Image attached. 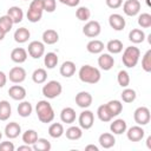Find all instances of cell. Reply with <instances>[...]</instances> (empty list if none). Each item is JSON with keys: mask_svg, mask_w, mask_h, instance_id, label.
I'll list each match as a JSON object with an SVG mask.
<instances>
[{"mask_svg": "<svg viewBox=\"0 0 151 151\" xmlns=\"http://www.w3.org/2000/svg\"><path fill=\"white\" fill-rule=\"evenodd\" d=\"M78 76L79 79L85 84H97L101 78L100 71L91 65H83L79 68Z\"/></svg>", "mask_w": 151, "mask_h": 151, "instance_id": "cell-1", "label": "cell"}, {"mask_svg": "<svg viewBox=\"0 0 151 151\" xmlns=\"http://www.w3.org/2000/svg\"><path fill=\"white\" fill-rule=\"evenodd\" d=\"M35 112L38 116V119L41 123H51L55 114H54V110L52 107V105L47 101V100H40L38 101V104L35 105Z\"/></svg>", "mask_w": 151, "mask_h": 151, "instance_id": "cell-2", "label": "cell"}, {"mask_svg": "<svg viewBox=\"0 0 151 151\" xmlns=\"http://www.w3.org/2000/svg\"><path fill=\"white\" fill-rule=\"evenodd\" d=\"M139 57H140V51L138 47L136 46H129L124 50L123 52V57H122V61L123 64L127 67V68H133L138 61H139Z\"/></svg>", "mask_w": 151, "mask_h": 151, "instance_id": "cell-3", "label": "cell"}, {"mask_svg": "<svg viewBox=\"0 0 151 151\" xmlns=\"http://www.w3.org/2000/svg\"><path fill=\"white\" fill-rule=\"evenodd\" d=\"M41 92L44 97H46L47 99H54L61 94L63 86L58 80H50L42 86Z\"/></svg>", "mask_w": 151, "mask_h": 151, "instance_id": "cell-4", "label": "cell"}, {"mask_svg": "<svg viewBox=\"0 0 151 151\" xmlns=\"http://www.w3.org/2000/svg\"><path fill=\"white\" fill-rule=\"evenodd\" d=\"M133 119L137 123V125H140V126L147 125L150 123V119H151L150 110L146 106H139V107H137L134 110V112H133Z\"/></svg>", "mask_w": 151, "mask_h": 151, "instance_id": "cell-5", "label": "cell"}, {"mask_svg": "<svg viewBox=\"0 0 151 151\" xmlns=\"http://www.w3.org/2000/svg\"><path fill=\"white\" fill-rule=\"evenodd\" d=\"M27 53L33 58V59H39L45 54V44L38 40H33L28 44Z\"/></svg>", "mask_w": 151, "mask_h": 151, "instance_id": "cell-6", "label": "cell"}, {"mask_svg": "<svg viewBox=\"0 0 151 151\" xmlns=\"http://www.w3.org/2000/svg\"><path fill=\"white\" fill-rule=\"evenodd\" d=\"M100 32H101V26L97 20H90L83 27V33L88 38H96L100 34Z\"/></svg>", "mask_w": 151, "mask_h": 151, "instance_id": "cell-7", "label": "cell"}, {"mask_svg": "<svg viewBox=\"0 0 151 151\" xmlns=\"http://www.w3.org/2000/svg\"><path fill=\"white\" fill-rule=\"evenodd\" d=\"M78 122H79V126L83 130H90L94 124V114H93V112L90 111V110L83 111L79 114Z\"/></svg>", "mask_w": 151, "mask_h": 151, "instance_id": "cell-8", "label": "cell"}, {"mask_svg": "<svg viewBox=\"0 0 151 151\" xmlns=\"http://www.w3.org/2000/svg\"><path fill=\"white\" fill-rule=\"evenodd\" d=\"M26 71L24 67L21 66H15V67H12L9 70V73H8V78L12 83L14 84H20L22 83L25 79H26Z\"/></svg>", "mask_w": 151, "mask_h": 151, "instance_id": "cell-9", "label": "cell"}, {"mask_svg": "<svg viewBox=\"0 0 151 151\" xmlns=\"http://www.w3.org/2000/svg\"><path fill=\"white\" fill-rule=\"evenodd\" d=\"M123 12L127 17H136L140 12V2L138 0H126L123 5Z\"/></svg>", "mask_w": 151, "mask_h": 151, "instance_id": "cell-10", "label": "cell"}, {"mask_svg": "<svg viewBox=\"0 0 151 151\" xmlns=\"http://www.w3.org/2000/svg\"><path fill=\"white\" fill-rule=\"evenodd\" d=\"M127 130V129H126ZM126 132V137L130 142H140L143 138H144V134H145V131L144 129L140 126V125H134V126H131Z\"/></svg>", "mask_w": 151, "mask_h": 151, "instance_id": "cell-11", "label": "cell"}, {"mask_svg": "<svg viewBox=\"0 0 151 151\" xmlns=\"http://www.w3.org/2000/svg\"><path fill=\"white\" fill-rule=\"evenodd\" d=\"M92 101H93L92 96L88 92H86V91H80L79 93L76 94V104L79 107H81V109L90 107L91 104H92Z\"/></svg>", "mask_w": 151, "mask_h": 151, "instance_id": "cell-12", "label": "cell"}, {"mask_svg": "<svg viewBox=\"0 0 151 151\" xmlns=\"http://www.w3.org/2000/svg\"><path fill=\"white\" fill-rule=\"evenodd\" d=\"M109 24L111 26V28H113L114 31H123L125 28V19L123 18V15L118 14V13H113L109 17Z\"/></svg>", "mask_w": 151, "mask_h": 151, "instance_id": "cell-13", "label": "cell"}, {"mask_svg": "<svg viewBox=\"0 0 151 151\" xmlns=\"http://www.w3.org/2000/svg\"><path fill=\"white\" fill-rule=\"evenodd\" d=\"M98 65L104 71H110L114 65V58L110 53H101L98 58Z\"/></svg>", "mask_w": 151, "mask_h": 151, "instance_id": "cell-14", "label": "cell"}, {"mask_svg": "<svg viewBox=\"0 0 151 151\" xmlns=\"http://www.w3.org/2000/svg\"><path fill=\"white\" fill-rule=\"evenodd\" d=\"M21 133V126L17 122H11L5 126V136L9 139H14L19 137Z\"/></svg>", "mask_w": 151, "mask_h": 151, "instance_id": "cell-15", "label": "cell"}, {"mask_svg": "<svg viewBox=\"0 0 151 151\" xmlns=\"http://www.w3.org/2000/svg\"><path fill=\"white\" fill-rule=\"evenodd\" d=\"M99 145L103 147V149H111L112 146H114L116 144V138L113 136V133H110V132H104L99 136Z\"/></svg>", "mask_w": 151, "mask_h": 151, "instance_id": "cell-16", "label": "cell"}, {"mask_svg": "<svg viewBox=\"0 0 151 151\" xmlns=\"http://www.w3.org/2000/svg\"><path fill=\"white\" fill-rule=\"evenodd\" d=\"M8 94L13 100H24L26 97V90L21 85H13L8 90Z\"/></svg>", "mask_w": 151, "mask_h": 151, "instance_id": "cell-17", "label": "cell"}, {"mask_svg": "<svg viewBox=\"0 0 151 151\" xmlns=\"http://www.w3.org/2000/svg\"><path fill=\"white\" fill-rule=\"evenodd\" d=\"M59 72L64 78H71L76 73V64L71 60H66L61 64Z\"/></svg>", "mask_w": 151, "mask_h": 151, "instance_id": "cell-18", "label": "cell"}, {"mask_svg": "<svg viewBox=\"0 0 151 151\" xmlns=\"http://www.w3.org/2000/svg\"><path fill=\"white\" fill-rule=\"evenodd\" d=\"M11 59H12V61H14L17 64H22L27 59V51L22 47L13 48L11 52Z\"/></svg>", "mask_w": 151, "mask_h": 151, "instance_id": "cell-19", "label": "cell"}, {"mask_svg": "<svg viewBox=\"0 0 151 151\" xmlns=\"http://www.w3.org/2000/svg\"><path fill=\"white\" fill-rule=\"evenodd\" d=\"M76 111L72 107H64L60 112V120L66 124H72L76 122Z\"/></svg>", "mask_w": 151, "mask_h": 151, "instance_id": "cell-20", "label": "cell"}, {"mask_svg": "<svg viewBox=\"0 0 151 151\" xmlns=\"http://www.w3.org/2000/svg\"><path fill=\"white\" fill-rule=\"evenodd\" d=\"M127 129V125H126V122L124 119H116L113 120L111 124H110V130L113 134H123Z\"/></svg>", "mask_w": 151, "mask_h": 151, "instance_id": "cell-21", "label": "cell"}, {"mask_svg": "<svg viewBox=\"0 0 151 151\" xmlns=\"http://www.w3.org/2000/svg\"><path fill=\"white\" fill-rule=\"evenodd\" d=\"M7 15L12 19L13 24H19L24 19V12L19 6H12L7 11Z\"/></svg>", "mask_w": 151, "mask_h": 151, "instance_id": "cell-22", "label": "cell"}, {"mask_svg": "<svg viewBox=\"0 0 151 151\" xmlns=\"http://www.w3.org/2000/svg\"><path fill=\"white\" fill-rule=\"evenodd\" d=\"M59 40V34L55 29L48 28L46 31H44L42 33V42L47 44V45H54L55 42H58Z\"/></svg>", "mask_w": 151, "mask_h": 151, "instance_id": "cell-23", "label": "cell"}, {"mask_svg": "<svg viewBox=\"0 0 151 151\" xmlns=\"http://www.w3.org/2000/svg\"><path fill=\"white\" fill-rule=\"evenodd\" d=\"M29 37H31V33H29V31L26 27H19L14 32V40L17 42H19V44L27 42Z\"/></svg>", "mask_w": 151, "mask_h": 151, "instance_id": "cell-24", "label": "cell"}, {"mask_svg": "<svg viewBox=\"0 0 151 151\" xmlns=\"http://www.w3.org/2000/svg\"><path fill=\"white\" fill-rule=\"evenodd\" d=\"M104 47H105L104 46V42L100 41V40H98V39H93V40L88 41L87 45H86V50L90 53H92V54H99V53H101L104 51Z\"/></svg>", "mask_w": 151, "mask_h": 151, "instance_id": "cell-25", "label": "cell"}, {"mask_svg": "<svg viewBox=\"0 0 151 151\" xmlns=\"http://www.w3.org/2000/svg\"><path fill=\"white\" fill-rule=\"evenodd\" d=\"M129 40L132 44H140L145 40V33L140 28H132L129 33Z\"/></svg>", "mask_w": 151, "mask_h": 151, "instance_id": "cell-26", "label": "cell"}, {"mask_svg": "<svg viewBox=\"0 0 151 151\" xmlns=\"http://www.w3.org/2000/svg\"><path fill=\"white\" fill-rule=\"evenodd\" d=\"M106 107H107V110H109V112L111 113L112 117L119 116V114L122 113V111H123V104H122V101H119V100H117V99L110 100V101L106 104Z\"/></svg>", "mask_w": 151, "mask_h": 151, "instance_id": "cell-27", "label": "cell"}, {"mask_svg": "<svg viewBox=\"0 0 151 151\" xmlns=\"http://www.w3.org/2000/svg\"><path fill=\"white\" fill-rule=\"evenodd\" d=\"M105 47L110 54H118L123 51V42L119 39H112L106 44Z\"/></svg>", "mask_w": 151, "mask_h": 151, "instance_id": "cell-28", "label": "cell"}, {"mask_svg": "<svg viewBox=\"0 0 151 151\" xmlns=\"http://www.w3.org/2000/svg\"><path fill=\"white\" fill-rule=\"evenodd\" d=\"M66 134V138L70 140H78L83 137V129L80 126H70L66 132H64Z\"/></svg>", "mask_w": 151, "mask_h": 151, "instance_id": "cell-29", "label": "cell"}, {"mask_svg": "<svg viewBox=\"0 0 151 151\" xmlns=\"http://www.w3.org/2000/svg\"><path fill=\"white\" fill-rule=\"evenodd\" d=\"M18 113L20 117L22 118H26V117H29L32 111H33V107H32V104L29 101H26V100H22L19 105H18V109H17Z\"/></svg>", "mask_w": 151, "mask_h": 151, "instance_id": "cell-30", "label": "cell"}, {"mask_svg": "<svg viewBox=\"0 0 151 151\" xmlns=\"http://www.w3.org/2000/svg\"><path fill=\"white\" fill-rule=\"evenodd\" d=\"M12 114V107L11 104L7 100H1L0 101V120L6 122Z\"/></svg>", "mask_w": 151, "mask_h": 151, "instance_id": "cell-31", "label": "cell"}, {"mask_svg": "<svg viewBox=\"0 0 151 151\" xmlns=\"http://www.w3.org/2000/svg\"><path fill=\"white\" fill-rule=\"evenodd\" d=\"M58 61H59L58 55H57L54 52H47V53L45 54V57H44V64H45V66H46L48 70L54 68V67L58 65Z\"/></svg>", "mask_w": 151, "mask_h": 151, "instance_id": "cell-32", "label": "cell"}, {"mask_svg": "<svg viewBox=\"0 0 151 151\" xmlns=\"http://www.w3.org/2000/svg\"><path fill=\"white\" fill-rule=\"evenodd\" d=\"M64 132H65V130H64V126L61 123H53L48 127V134L52 138H60L64 134Z\"/></svg>", "mask_w": 151, "mask_h": 151, "instance_id": "cell-33", "label": "cell"}, {"mask_svg": "<svg viewBox=\"0 0 151 151\" xmlns=\"http://www.w3.org/2000/svg\"><path fill=\"white\" fill-rule=\"evenodd\" d=\"M51 147L52 145L46 138H38L37 142L32 145V149L34 151H50Z\"/></svg>", "mask_w": 151, "mask_h": 151, "instance_id": "cell-34", "label": "cell"}, {"mask_svg": "<svg viewBox=\"0 0 151 151\" xmlns=\"http://www.w3.org/2000/svg\"><path fill=\"white\" fill-rule=\"evenodd\" d=\"M97 116H98L99 120H101V122H104V123L111 122L112 118H113V117L111 116V113L109 112V110H107V107H106V104H103V105H100V106L97 109Z\"/></svg>", "mask_w": 151, "mask_h": 151, "instance_id": "cell-35", "label": "cell"}, {"mask_svg": "<svg viewBox=\"0 0 151 151\" xmlns=\"http://www.w3.org/2000/svg\"><path fill=\"white\" fill-rule=\"evenodd\" d=\"M22 142L27 145H33L37 139L39 138L38 137V132L35 130H26L24 133H22Z\"/></svg>", "mask_w": 151, "mask_h": 151, "instance_id": "cell-36", "label": "cell"}, {"mask_svg": "<svg viewBox=\"0 0 151 151\" xmlns=\"http://www.w3.org/2000/svg\"><path fill=\"white\" fill-rule=\"evenodd\" d=\"M47 79V72L45 68H37L32 73V80L35 84H44Z\"/></svg>", "mask_w": 151, "mask_h": 151, "instance_id": "cell-37", "label": "cell"}, {"mask_svg": "<svg viewBox=\"0 0 151 151\" xmlns=\"http://www.w3.org/2000/svg\"><path fill=\"white\" fill-rule=\"evenodd\" d=\"M120 97H122V100H123L124 103H132V101H134V100H136L137 93H136V91H134V90L129 88V87H125V88L123 90V92H122Z\"/></svg>", "mask_w": 151, "mask_h": 151, "instance_id": "cell-38", "label": "cell"}, {"mask_svg": "<svg viewBox=\"0 0 151 151\" xmlns=\"http://www.w3.org/2000/svg\"><path fill=\"white\" fill-rule=\"evenodd\" d=\"M117 81H118L119 86L127 87L130 85V74L127 73V71H125V70L119 71L117 74Z\"/></svg>", "mask_w": 151, "mask_h": 151, "instance_id": "cell-39", "label": "cell"}, {"mask_svg": "<svg viewBox=\"0 0 151 151\" xmlns=\"http://www.w3.org/2000/svg\"><path fill=\"white\" fill-rule=\"evenodd\" d=\"M13 25H14V24H13L12 19H11L7 14H5V15L0 17V28H1L6 34L12 29Z\"/></svg>", "mask_w": 151, "mask_h": 151, "instance_id": "cell-40", "label": "cell"}, {"mask_svg": "<svg viewBox=\"0 0 151 151\" xmlns=\"http://www.w3.org/2000/svg\"><path fill=\"white\" fill-rule=\"evenodd\" d=\"M76 17L80 20V21H87L91 17V11L85 7V6H81L79 7L77 11H76Z\"/></svg>", "mask_w": 151, "mask_h": 151, "instance_id": "cell-41", "label": "cell"}, {"mask_svg": "<svg viewBox=\"0 0 151 151\" xmlns=\"http://www.w3.org/2000/svg\"><path fill=\"white\" fill-rule=\"evenodd\" d=\"M138 25L142 28H149L151 27V14L149 13H142L138 15Z\"/></svg>", "mask_w": 151, "mask_h": 151, "instance_id": "cell-42", "label": "cell"}, {"mask_svg": "<svg viewBox=\"0 0 151 151\" xmlns=\"http://www.w3.org/2000/svg\"><path fill=\"white\" fill-rule=\"evenodd\" d=\"M142 68L145 72H151V50H147L142 58Z\"/></svg>", "mask_w": 151, "mask_h": 151, "instance_id": "cell-43", "label": "cell"}, {"mask_svg": "<svg viewBox=\"0 0 151 151\" xmlns=\"http://www.w3.org/2000/svg\"><path fill=\"white\" fill-rule=\"evenodd\" d=\"M26 17H27L28 21H31V22H38L42 18V13L41 12H37V11H32V9H27Z\"/></svg>", "mask_w": 151, "mask_h": 151, "instance_id": "cell-44", "label": "cell"}, {"mask_svg": "<svg viewBox=\"0 0 151 151\" xmlns=\"http://www.w3.org/2000/svg\"><path fill=\"white\" fill-rule=\"evenodd\" d=\"M44 11L47 13H52L57 8V0H42Z\"/></svg>", "mask_w": 151, "mask_h": 151, "instance_id": "cell-45", "label": "cell"}, {"mask_svg": "<svg viewBox=\"0 0 151 151\" xmlns=\"http://www.w3.org/2000/svg\"><path fill=\"white\" fill-rule=\"evenodd\" d=\"M28 9L32 11H37V12H44V5H42V0H32L29 4Z\"/></svg>", "mask_w": 151, "mask_h": 151, "instance_id": "cell-46", "label": "cell"}, {"mask_svg": "<svg viewBox=\"0 0 151 151\" xmlns=\"http://www.w3.org/2000/svg\"><path fill=\"white\" fill-rule=\"evenodd\" d=\"M15 146L12 142H2L0 143V151H14Z\"/></svg>", "mask_w": 151, "mask_h": 151, "instance_id": "cell-47", "label": "cell"}, {"mask_svg": "<svg viewBox=\"0 0 151 151\" xmlns=\"http://www.w3.org/2000/svg\"><path fill=\"white\" fill-rule=\"evenodd\" d=\"M107 7L112 8V9H116V8H119L122 5H123V0H105Z\"/></svg>", "mask_w": 151, "mask_h": 151, "instance_id": "cell-48", "label": "cell"}, {"mask_svg": "<svg viewBox=\"0 0 151 151\" xmlns=\"http://www.w3.org/2000/svg\"><path fill=\"white\" fill-rule=\"evenodd\" d=\"M59 1H60L61 4L68 6V7H76V6H78L79 2H80V0H59Z\"/></svg>", "mask_w": 151, "mask_h": 151, "instance_id": "cell-49", "label": "cell"}, {"mask_svg": "<svg viewBox=\"0 0 151 151\" xmlns=\"http://www.w3.org/2000/svg\"><path fill=\"white\" fill-rule=\"evenodd\" d=\"M6 83H7V76L2 71H0V88H2L6 85Z\"/></svg>", "mask_w": 151, "mask_h": 151, "instance_id": "cell-50", "label": "cell"}, {"mask_svg": "<svg viewBox=\"0 0 151 151\" xmlns=\"http://www.w3.org/2000/svg\"><path fill=\"white\" fill-rule=\"evenodd\" d=\"M22 150H25V151H32L33 149H32V145L25 144V145H21V146L18 147V151H22Z\"/></svg>", "mask_w": 151, "mask_h": 151, "instance_id": "cell-51", "label": "cell"}, {"mask_svg": "<svg viewBox=\"0 0 151 151\" xmlns=\"http://www.w3.org/2000/svg\"><path fill=\"white\" fill-rule=\"evenodd\" d=\"M85 150L86 151H90V150H92V151H99V147L96 146L94 144H88V145L85 146Z\"/></svg>", "mask_w": 151, "mask_h": 151, "instance_id": "cell-52", "label": "cell"}, {"mask_svg": "<svg viewBox=\"0 0 151 151\" xmlns=\"http://www.w3.org/2000/svg\"><path fill=\"white\" fill-rule=\"evenodd\" d=\"M146 145H147V149H151V136L146 138Z\"/></svg>", "mask_w": 151, "mask_h": 151, "instance_id": "cell-53", "label": "cell"}, {"mask_svg": "<svg viewBox=\"0 0 151 151\" xmlns=\"http://www.w3.org/2000/svg\"><path fill=\"white\" fill-rule=\"evenodd\" d=\"M5 35H6V33H5V32H4V31L0 28V41H1V40H4Z\"/></svg>", "mask_w": 151, "mask_h": 151, "instance_id": "cell-54", "label": "cell"}, {"mask_svg": "<svg viewBox=\"0 0 151 151\" xmlns=\"http://www.w3.org/2000/svg\"><path fill=\"white\" fill-rule=\"evenodd\" d=\"M1 138H2V132L0 131V140H1Z\"/></svg>", "mask_w": 151, "mask_h": 151, "instance_id": "cell-55", "label": "cell"}, {"mask_svg": "<svg viewBox=\"0 0 151 151\" xmlns=\"http://www.w3.org/2000/svg\"><path fill=\"white\" fill-rule=\"evenodd\" d=\"M146 4H147V5L150 6V0H146Z\"/></svg>", "mask_w": 151, "mask_h": 151, "instance_id": "cell-56", "label": "cell"}, {"mask_svg": "<svg viewBox=\"0 0 151 151\" xmlns=\"http://www.w3.org/2000/svg\"><path fill=\"white\" fill-rule=\"evenodd\" d=\"M24 1H28V0H24Z\"/></svg>", "mask_w": 151, "mask_h": 151, "instance_id": "cell-57", "label": "cell"}]
</instances>
